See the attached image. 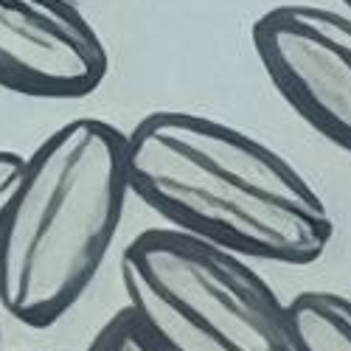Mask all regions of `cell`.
<instances>
[{
	"label": "cell",
	"mask_w": 351,
	"mask_h": 351,
	"mask_svg": "<svg viewBox=\"0 0 351 351\" xmlns=\"http://www.w3.org/2000/svg\"><path fill=\"white\" fill-rule=\"evenodd\" d=\"M107 71L104 40L73 0H0V90L84 99Z\"/></svg>",
	"instance_id": "5"
},
{
	"label": "cell",
	"mask_w": 351,
	"mask_h": 351,
	"mask_svg": "<svg viewBox=\"0 0 351 351\" xmlns=\"http://www.w3.org/2000/svg\"><path fill=\"white\" fill-rule=\"evenodd\" d=\"M287 351H351V298L304 289L287 301Z\"/></svg>",
	"instance_id": "6"
},
{
	"label": "cell",
	"mask_w": 351,
	"mask_h": 351,
	"mask_svg": "<svg viewBox=\"0 0 351 351\" xmlns=\"http://www.w3.org/2000/svg\"><path fill=\"white\" fill-rule=\"evenodd\" d=\"M343 3H346V6H348V9H351V0H343Z\"/></svg>",
	"instance_id": "9"
},
{
	"label": "cell",
	"mask_w": 351,
	"mask_h": 351,
	"mask_svg": "<svg viewBox=\"0 0 351 351\" xmlns=\"http://www.w3.org/2000/svg\"><path fill=\"white\" fill-rule=\"evenodd\" d=\"M84 351H160V348L138 326V320L124 306L104 320V326L90 337Z\"/></svg>",
	"instance_id": "7"
},
{
	"label": "cell",
	"mask_w": 351,
	"mask_h": 351,
	"mask_svg": "<svg viewBox=\"0 0 351 351\" xmlns=\"http://www.w3.org/2000/svg\"><path fill=\"white\" fill-rule=\"evenodd\" d=\"M0 315H3V312H0Z\"/></svg>",
	"instance_id": "10"
},
{
	"label": "cell",
	"mask_w": 351,
	"mask_h": 351,
	"mask_svg": "<svg viewBox=\"0 0 351 351\" xmlns=\"http://www.w3.org/2000/svg\"><path fill=\"white\" fill-rule=\"evenodd\" d=\"M20 169H23V155H17L12 149H0V217L6 211V202L12 197Z\"/></svg>",
	"instance_id": "8"
},
{
	"label": "cell",
	"mask_w": 351,
	"mask_h": 351,
	"mask_svg": "<svg viewBox=\"0 0 351 351\" xmlns=\"http://www.w3.org/2000/svg\"><path fill=\"white\" fill-rule=\"evenodd\" d=\"M130 191L169 228L250 261L304 267L335 219L304 174L253 135L186 110H155L127 132Z\"/></svg>",
	"instance_id": "1"
},
{
	"label": "cell",
	"mask_w": 351,
	"mask_h": 351,
	"mask_svg": "<svg viewBox=\"0 0 351 351\" xmlns=\"http://www.w3.org/2000/svg\"><path fill=\"white\" fill-rule=\"evenodd\" d=\"M127 309L160 351H287V301L250 258L146 228L121 253Z\"/></svg>",
	"instance_id": "3"
},
{
	"label": "cell",
	"mask_w": 351,
	"mask_h": 351,
	"mask_svg": "<svg viewBox=\"0 0 351 351\" xmlns=\"http://www.w3.org/2000/svg\"><path fill=\"white\" fill-rule=\"evenodd\" d=\"M250 40L278 96L351 152V17L315 3H281L253 23Z\"/></svg>",
	"instance_id": "4"
},
{
	"label": "cell",
	"mask_w": 351,
	"mask_h": 351,
	"mask_svg": "<svg viewBox=\"0 0 351 351\" xmlns=\"http://www.w3.org/2000/svg\"><path fill=\"white\" fill-rule=\"evenodd\" d=\"M130 197L127 132L73 119L45 135L0 217V312L28 329L62 320L107 261Z\"/></svg>",
	"instance_id": "2"
}]
</instances>
